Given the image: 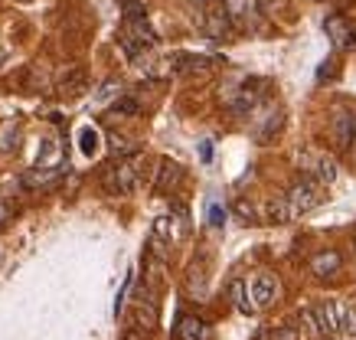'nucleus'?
I'll use <instances>...</instances> for the list:
<instances>
[{
    "mask_svg": "<svg viewBox=\"0 0 356 340\" xmlns=\"http://www.w3.org/2000/svg\"><path fill=\"white\" fill-rule=\"evenodd\" d=\"M324 203V187L321 184H314V180H301V184H294L288 190V197H284V207H288V220H298L304 213H311Z\"/></svg>",
    "mask_w": 356,
    "mask_h": 340,
    "instance_id": "nucleus-1",
    "label": "nucleus"
},
{
    "mask_svg": "<svg viewBox=\"0 0 356 340\" xmlns=\"http://www.w3.org/2000/svg\"><path fill=\"white\" fill-rule=\"evenodd\" d=\"M138 180H140V170H138V161H121L108 177H105V187L118 197H128L138 190Z\"/></svg>",
    "mask_w": 356,
    "mask_h": 340,
    "instance_id": "nucleus-2",
    "label": "nucleus"
},
{
    "mask_svg": "<svg viewBox=\"0 0 356 340\" xmlns=\"http://www.w3.org/2000/svg\"><path fill=\"white\" fill-rule=\"evenodd\" d=\"M275 298H278V278L271 272H259L252 278V301H255V307H268Z\"/></svg>",
    "mask_w": 356,
    "mask_h": 340,
    "instance_id": "nucleus-3",
    "label": "nucleus"
},
{
    "mask_svg": "<svg viewBox=\"0 0 356 340\" xmlns=\"http://www.w3.org/2000/svg\"><path fill=\"white\" fill-rule=\"evenodd\" d=\"M203 30L213 36V40H229L232 23H229L226 10H222V7H209V10L203 13Z\"/></svg>",
    "mask_w": 356,
    "mask_h": 340,
    "instance_id": "nucleus-4",
    "label": "nucleus"
},
{
    "mask_svg": "<svg viewBox=\"0 0 356 340\" xmlns=\"http://www.w3.org/2000/svg\"><path fill=\"white\" fill-rule=\"evenodd\" d=\"M180 180H184L180 164H173V161H161V170H157V184H154V190H157V193H173V190L180 187Z\"/></svg>",
    "mask_w": 356,
    "mask_h": 340,
    "instance_id": "nucleus-5",
    "label": "nucleus"
},
{
    "mask_svg": "<svg viewBox=\"0 0 356 340\" xmlns=\"http://www.w3.org/2000/svg\"><path fill=\"white\" fill-rule=\"evenodd\" d=\"M356 138V115H350V111H340L334 118V141L337 147H350Z\"/></svg>",
    "mask_w": 356,
    "mask_h": 340,
    "instance_id": "nucleus-6",
    "label": "nucleus"
},
{
    "mask_svg": "<svg viewBox=\"0 0 356 340\" xmlns=\"http://www.w3.org/2000/svg\"><path fill=\"white\" fill-rule=\"evenodd\" d=\"M340 252H334V249H324V252H317L311 259V272L321 275V278H327V275H337L340 272Z\"/></svg>",
    "mask_w": 356,
    "mask_h": 340,
    "instance_id": "nucleus-7",
    "label": "nucleus"
},
{
    "mask_svg": "<svg viewBox=\"0 0 356 340\" xmlns=\"http://www.w3.org/2000/svg\"><path fill=\"white\" fill-rule=\"evenodd\" d=\"M86 86H88V72L82 66H72L63 79H59L56 88H59L63 95H79V92H86Z\"/></svg>",
    "mask_w": 356,
    "mask_h": 340,
    "instance_id": "nucleus-8",
    "label": "nucleus"
},
{
    "mask_svg": "<svg viewBox=\"0 0 356 340\" xmlns=\"http://www.w3.org/2000/svg\"><path fill=\"white\" fill-rule=\"evenodd\" d=\"M177 340H209V327L200 318H180L177 321Z\"/></svg>",
    "mask_w": 356,
    "mask_h": 340,
    "instance_id": "nucleus-9",
    "label": "nucleus"
},
{
    "mask_svg": "<svg viewBox=\"0 0 356 340\" xmlns=\"http://www.w3.org/2000/svg\"><path fill=\"white\" fill-rule=\"evenodd\" d=\"M222 10H226L232 26H242V23H248V17L255 13V7H252V0H222Z\"/></svg>",
    "mask_w": 356,
    "mask_h": 340,
    "instance_id": "nucleus-10",
    "label": "nucleus"
},
{
    "mask_svg": "<svg viewBox=\"0 0 356 340\" xmlns=\"http://www.w3.org/2000/svg\"><path fill=\"white\" fill-rule=\"evenodd\" d=\"M17 147H20V124L10 118V121H3V124H0V151L13 154Z\"/></svg>",
    "mask_w": 356,
    "mask_h": 340,
    "instance_id": "nucleus-11",
    "label": "nucleus"
},
{
    "mask_svg": "<svg viewBox=\"0 0 356 340\" xmlns=\"http://www.w3.org/2000/svg\"><path fill=\"white\" fill-rule=\"evenodd\" d=\"M56 177H59V167H33L23 177V184L26 187H49V184H56Z\"/></svg>",
    "mask_w": 356,
    "mask_h": 340,
    "instance_id": "nucleus-12",
    "label": "nucleus"
},
{
    "mask_svg": "<svg viewBox=\"0 0 356 340\" xmlns=\"http://www.w3.org/2000/svg\"><path fill=\"white\" fill-rule=\"evenodd\" d=\"M324 26H327V33H330V40H334L337 46H346L350 40H353V30L346 26L343 17H330V20H327Z\"/></svg>",
    "mask_w": 356,
    "mask_h": 340,
    "instance_id": "nucleus-13",
    "label": "nucleus"
},
{
    "mask_svg": "<svg viewBox=\"0 0 356 340\" xmlns=\"http://www.w3.org/2000/svg\"><path fill=\"white\" fill-rule=\"evenodd\" d=\"M59 157H63L59 141H43V151H40V157H36V167H56L59 164Z\"/></svg>",
    "mask_w": 356,
    "mask_h": 340,
    "instance_id": "nucleus-14",
    "label": "nucleus"
},
{
    "mask_svg": "<svg viewBox=\"0 0 356 340\" xmlns=\"http://www.w3.org/2000/svg\"><path fill=\"white\" fill-rule=\"evenodd\" d=\"M337 307H340V330H343V334H356V305L337 301Z\"/></svg>",
    "mask_w": 356,
    "mask_h": 340,
    "instance_id": "nucleus-15",
    "label": "nucleus"
},
{
    "mask_svg": "<svg viewBox=\"0 0 356 340\" xmlns=\"http://www.w3.org/2000/svg\"><path fill=\"white\" fill-rule=\"evenodd\" d=\"M229 295H232V301H236V307L242 311V314H252L255 307L248 305V295H245V282L242 278H236L232 285H229Z\"/></svg>",
    "mask_w": 356,
    "mask_h": 340,
    "instance_id": "nucleus-16",
    "label": "nucleus"
},
{
    "mask_svg": "<svg viewBox=\"0 0 356 340\" xmlns=\"http://www.w3.org/2000/svg\"><path fill=\"white\" fill-rule=\"evenodd\" d=\"M79 147H82V154H95L98 151V131L95 128H82V131H79Z\"/></svg>",
    "mask_w": 356,
    "mask_h": 340,
    "instance_id": "nucleus-17",
    "label": "nucleus"
},
{
    "mask_svg": "<svg viewBox=\"0 0 356 340\" xmlns=\"http://www.w3.org/2000/svg\"><path fill=\"white\" fill-rule=\"evenodd\" d=\"M317 177H321V184H334L337 180V164L330 157H321V161H317Z\"/></svg>",
    "mask_w": 356,
    "mask_h": 340,
    "instance_id": "nucleus-18",
    "label": "nucleus"
},
{
    "mask_svg": "<svg viewBox=\"0 0 356 340\" xmlns=\"http://www.w3.org/2000/svg\"><path fill=\"white\" fill-rule=\"evenodd\" d=\"M268 220L271 222H288V207H284V197L271 200L268 203Z\"/></svg>",
    "mask_w": 356,
    "mask_h": 340,
    "instance_id": "nucleus-19",
    "label": "nucleus"
},
{
    "mask_svg": "<svg viewBox=\"0 0 356 340\" xmlns=\"http://www.w3.org/2000/svg\"><path fill=\"white\" fill-rule=\"evenodd\" d=\"M226 222V209L219 207V203H213L209 207V226H222Z\"/></svg>",
    "mask_w": 356,
    "mask_h": 340,
    "instance_id": "nucleus-20",
    "label": "nucleus"
},
{
    "mask_svg": "<svg viewBox=\"0 0 356 340\" xmlns=\"http://www.w3.org/2000/svg\"><path fill=\"white\" fill-rule=\"evenodd\" d=\"M236 213L245 222H255V209H252V203H245V200H238V203H236Z\"/></svg>",
    "mask_w": 356,
    "mask_h": 340,
    "instance_id": "nucleus-21",
    "label": "nucleus"
},
{
    "mask_svg": "<svg viewBox=\"0 0 356 340\" xmlns=\"http://www.w3.org/2000/svg\"><path fill=\"white\" fill-rule=\"evenodd\" d=\"M275 340H301L294 327H275Z\"/></svg>",
    "mask_w": 356,
    "mask_h": 340,
    "instance_id": "nucleus-22",
    "label": "nucleus"
},
{
    "mask_svg": "<svg viewBox=\"0 0 356 340\" xmlns=\"http://www.w3.org/2000/svg\"><path fill=\"white\" fill-rule=\"evenodd\" d=\"M115 82H105V88H102V92H98V102H105V99H111V95H115Z\"/></svg>",
    "mask_w": 356,
    "mask_h": 340,
    "instance_id": "nucleus-23",
    "label": "nucleus"
},
{
    "mask_svg": "<svg viewBox=\"0 0 356 340\" xmlns=\"http://www.w3.org/2000/svg\"><path fill=\"white\" fill-rule=\"evenodd\" d=\"M10 216H13V209L7 207L3 200H0V226H3V222H10Z\"/></svg>",
    "mask_w": 356,
    "mask_h": 340,
    "instance_id": "nucleus-24",
    "label": "nucleus"
},
{
    "mask_svg": "<svg viewBox=\"0 0 356 340\" xmlns=\"http://www.w3.org/2000/svg\"><path fill=\"white\" fill-rule=\"evenodd\" d=\"M3 63H7V49H0V66H3Z\"/></svg>",
    "mask_w": 356,
    "mask_h": 340,
    "instance_id": "nucleus-25",
    "label": "nucleus"
},
{
    "mask_svg": "<svg viewBox=\"0 0 356 340\" xmlns=\"http://www.w3.org/2000/svg\"><path fill=\"white\" fill-rule=\"evenodd\" d=\"M23 3H26V0H23Z\"/></svg>",
    "mask_w": 356,
    "mask_h": 340,
    "instance_id": "nucleus-26",
    "label": "nucleus"
}]
</instances>
